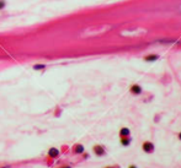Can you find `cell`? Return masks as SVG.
<instances>
[{
    "label": "cell",
    "mask_w": 181,
    "mask_h": 168,
    "mask_svg": "<svg viewBox=\"0 0 181 168\" xmlns=\"http://www.w3.org/2000/svg\"><path fill=\"white\" fill-rule=\"evenodd\" d=\"M142 150L144 151L145 154L150 155V154H153L154 151H155V146H154V144H153L152 141H144L143 144H142Z\"/></svg>",
    "instance_id": "cell-1"
},
{
    "label": "cell",
    "mask_w": 181,
    "mask_h": 168,
    "mask_svg": "<svg viewBox=\"0 0 181 168\" xmlns=\"http://www.w3.org/2000/svg\"><path fill=\"white\" fill-rule=\"evenodd\" d=\"M129 92L133 96H139L143 93V88L141 85H138V83H133V85H131V87H129Z\"/></svg>",
    "instance_id": "cell-2"
},
{
    "label": "cell",
    "mask_w": 181,
    "mask_h": 168,
    "mask_svg": "<svg viewBox=\"0 0 181 168\" xmlns=\"http://www.w3.org/2000/svg\"><path fill=\"white\" fill-rule=\"evenodd\" d=\"M93 152L97 156V157H102L106 155V148L102 145H95L93 147Z\"/></svg>",
    "instance_id": "cell-3"
},
{
    "label": "cell",
    "mask_w": 181,
    "mask_h": 168,
    "mask_svg": "<svg viewBox=\"0 0 181 168\" xmlns=\"http://www.w3.org/2000/svg\"><path fill=\"white\" fill-rule=\"evenodd\" d=\"M72 151H73L74 155H83L85 152V148H84V146L81 145V144H75V145L73 146Z\"/></svg>",
    "instance_id": "cell-4"
},
{
    "label": "cell",
    "mask_w": 181,
    "mask_h": 168,
    "mask_svg": "<svg viewBox=\"0 0 181 168\" xmlns=\"http://www.w3.org/2000/svg\"><path fill=\"white\" fill-rule=\"evenodd\" d=\"M59 155H61V152H59V150H58V148L51 147V148L48 150V156L51 157V158H58Z\"/></svg>",
    "instance_id": "cell-5"
},
{
    "label": "cell",
    "mask_w": 181,
    "mask_h": 168,
    "mask_svg": "<svg viewBox=\"0 0 181 168\" xmlns=\"http://www.w3.org/2000/svg\"><path fill=\"white\" fill-rule=\"evenodd\" d=\"M159 59V55L158 54H148L144 56V62L147 63H154Z\"/></svg>",
    "instance_id": "cell-6"
},
{
    "label": "cell",
    "mask_w": 181,
    "mask_h": 168,
    "mask_svg": "<svg viewBox=\"0 0 181 168\" xmlns=\"http://www.w3.org/2000/svg\"><path fill=\"white\" fill-rule=\"evenodd\" d=\"M120 138H126V136H131V129L127 127H123L120 129Z\"/></svg>",
    "instance_id": "cell-7"
},
{
    "label": "cell",
    "mask_w": 181,
    "mask_h": 168,
    "mask_svg": "<svg viewBox=\"0 0 181 168\" xmlns=\"http://www.w3.org/2000/svg\"><path fill=\"white\" fill-rule=\"evenodd\" d=\"M120 139H121V140H120L121 145H122V146H125V147L129 146V145H131V142H132V138H131V136H126V138H120Z\"/></svg>",
    "instance_id": "cell-8"
},
{
    "label": "cell",
    "mask_w": 181,
    "mask_h": 168,
    "mask_svg": "<svg viewBox=\"0 0 181 168\" xmlns=\"http://www.w3.org/2000/svg\"><path fill=\"white\" fill-rule=\"evenodd\" d=\"M45 68H46L45 64H36V65H34V70H43Z\"/></svg>",
    "instance_id": "cell-9"
},
{
    "label": "cell",
    "mask_w": 181,
    "mask_h": 168,
    "mask_svg": "<svg viewBox=\"0 0 181 168\" xmlns=\"http://www.w3.org/2000/svg\"><path fill=\"white\" fill-rule=\"evenodd\" d=\"M5 6H6V1H5V0H0V9H4Z\"/></svg>",
    "instance_id": "cell-10"
},
{
    "label": "cell",
    "mask_w": 181,
    "mask_h": 168,
    "mask_svg": "<svg viewBox=\"0 0 181 168\" xmlns=\"http://www.w3.org/2000/svg\"><path fill=\"white\" fill-rule=\"evenodd\" d=\"M127 168H138V166H136V164H129Z\"/></svg>",
    "instance_id": "cell-11"
},
{
    "label": "cell",
    "mask_w": 181,
    "mask_h": 168,
    "mask_svg": "<svg viewBox=\"0 0 181 168\" xmlns=\"http://www.w3.org/2000/svg\"><path fill=\"white\" fill-rule=\"evenodd\" d=\"M59 168H72V166H68V164H67V166H62V167H59Z\"/></svg>",
    "instance_id": "cell-12"
},
{
    "label": "cell",
    "mask_w": 181,
    "mask_h": 168,
    "mask_svg": "<svg viewBox=\"0 0 181 168\" xmlns=\"http://www.w3.org/2000/svg\"><path fill=\"white\" fill-rule=\"evenodd\" d=\"M177 139H179V140H180V141H181V131H180V133H179V134H177Z\"/></svg>",
    "instance_id": "cell-13"
},
{
    "label": "cell",
    "mask_w": 181,
    "mask_h": 168,
    "mask_svg": "<svg viewBox=\"0 0 181 168\" xmlns=\"http://www.w3.org/2000/svg\"><path fill=\"white\" fill-rule=\"evenodd\" d=\"M105 168H117V167H113V166H109V167H105Z\"/></svg>",
    "instance_id": "cell-14"
},
{
    "label": "cell",
    "mask_w": 181,
    "mask_h": 168,
    "mask_svg": "<svg viewBox=\"0 0 181 168\" xmlns=\"http://www.w3.org/2000/svg\"><path fill=\"white\" fill-rule=\"evenodd\" d=\"M5 168H7V167H5Z\"/></svg>",
    "instance_id": "cell-15"
}]
</instances>
